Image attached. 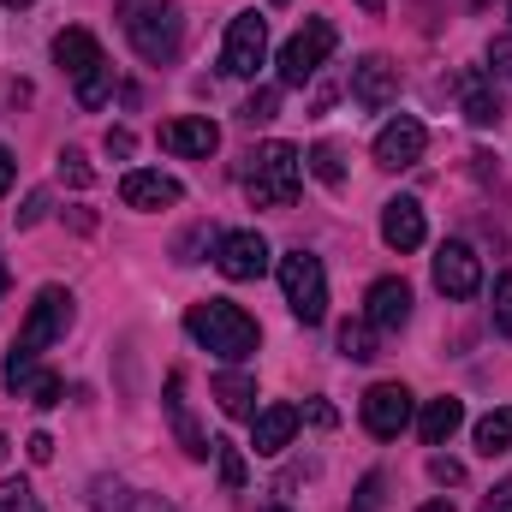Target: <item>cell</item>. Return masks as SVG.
<instances>
[{
  "label": "cell",
  "instance_id": "cell-1",
  "mask_svg": "<svg viewBox=\"0 0 512 512\" xmlns=\"http://www.w3.org/2000/svg\"><path fill=\"white\" fill-rule=\"evenodd\" d=\"M185 334H191L203 352H215L221 364H245L256 346H262V328H256L233 298H203V304H191V310H185Z\"/></svg>",
  "mask_w": 512,
  "mask_h": 512
},
{
  "label": "cell",
  "instance_id": "cell-2",
  "mask_svg": "<svg viewBox=\"0 0 512 512\" xmlns=\"http://www.w3.org/2000/svg\"><path fill=\"white\" fill-rule=\"evenodd\" d=\"M126 18V42L137 48V60L149 66H173L185 48V12L173 0H120Z\"/></svg>",
  "mask_w": 512,
  "mask_h": 512
},
{
  "label": "cell",
  "instance_id": "cell-3",
  "mask_svg": "<svg viewBox=\"0 0 512 512\" xmlns=\"http://www.w3.org/2000/svg\"><path fill=\"white\" fill-rule=\"evenodd\" d=\"M245 197H251V209H286L292 197H298V185H304V155L292 149V143H262L245 155Z\"/></svg>",
  "mask_w": 512,
  "mask_h": 512
},
{
  "label": "cell",
  "instance_id": "cell-4",
  "mask_svg": "<svg viewBox=\"0 0 512 512\" xmlns=\"http://www.w3.org/2000/svg\"><path fill=\"white\" fill-rule=\"evenodd\" d=\"M280 292H286V304H292V316H298L304 328H316V322L328 316V274H322V262L310 251L280 256Z\"/></svg>",
  "mask_w": 512,
  "mask_h": 512
},
{
  "label": "cell",
  "instance_id": "cell-5",
  "mask_svg": "<svg viewBox=\"0 0 512 512\" xmlns=\"http://www.w3.org/2000/svg\"><path fill=\"white\" fill-rule=\"evenodd\" d=\"M66 328H72V292L66 286H42L36 304H30V316H24V328H18V340H12V352L42 358L54 340H66Z\"/></svg>",
  "mask_w": 512,
  "mask_h": 512
},
{
  "label": "cell",
  "instance_id": "cell-6",
  "mask_svg": "<svg viewBox=\"0 0 512 512\" xmlns=\"http://www.w3.org/2000/svg\"><path fill=\"white\" fill-rule=\"evenodd\" d=\"M334 42H340V30L328 18H304V30L280 48V84H310L322 72V60L334 54Z\"/></svg>",
  "mask_w": 512,
  "mask_h": 512
},
{
  "label": "cell",
  "instance_id": "cell-7",
  "mask_svg": "<svg viewBox=\"0 0 512 512\" xmlns=\"http://www.w3.org/2000/svg\"><path fill=\"white\" fill-rule=\"evenodd\" d=\"M262 60H268V18L262 12H233L227 48H221V72L227 78H256Z\"/></svg>",
  "mask_w": 512,
  "mask_h": 512
},
{
  "label": "cell",
  "instance_id": "cell-8",
  "mask_svg": "<svg viewBox=\"0 0 512 512\" xmlns=\"http://www.w3.org/2000/svg\"><path fill=\"white\" fill-rule=\"evenodd\" d=\"M215 268L227 280H262L268 274V239L256 227H239V233H221L215 239Z\"/></svg>",
  "mask_w": 512,
  "mask_h": 512
},
{
  "label": "cell",
  "instance_id": "cell-9",
  "mask_svg": "<svg viewBox=\"0 0 512 512\" xmlns=\"http://www.w3.org/2000/svg\"><path fill=\"white\" fill-rule=\"evenodd\" d=\"M423 149H429V126H423V120H411V114H399V120H387V126L376 131V167H387V173L417 167V161H423Z\"/></svg>",
  "mask_w": 512,
  "mask_h": 512
},
{
  "label": "cell",
  "instance_id": "cell-10",
  "mask_svg": "<svg viewBox=\"0 0 512 512\" xmlns=\"http://www.w3.org/2000/svg\"><path fill=\"white\" fill-rule=\"evenodd\" d=\"M405 423H411V387L376 382L370 393H364V429H370L376 441H393V435H405Z\"/></svg>",
  "mask_w": 512,
  "mask_h": 512
},
{
  "label": "cell",
  "instance_id": "cell-11",
  "mask_svg": "<svg viewBox=\"0 0 512 512\" xmlns=\"http://www.w3.org/2000/svg\"><path fill=\"white\" fill-rule=\"evenodd\" d=\"M435 286L447 292V298H477L483 292V262L471 245H459V239H447L441 251H435Z\"/></svg>",
  "mask_w": 512,
  "mask_h": 512
},
{
  "label": "cell",
  "instance_id": "cell-12",
  "mask_svg": "<svg viewBox=\"0 0 512 512\" xmlns=\"http://www.w3.org/2000/svg\"><path fill=\"white\" fill-rule=\"evenodd\" d=\"M179 197H185V185H179L173 173H155V167H131L126 179H120V203H126V209H143V215L173 209Z\"/></svg>",
  "mask_w": 512,
  "mask_h": 512
},
{
  "label": "cell",
  "instance_id": "cell-13",
  "mask_svg": "<svg viewBox=\"0 0 512 512\" xmlns=\"http://www.w3.org/2000/svg\"><path fill=\"white\" fill-rule=\"evenodd\" d=\"M352 96H358V108H370V114L393 108V96H399V66H393L387 54H364V60L352 66Z\"/></svg>",
  "mask_w": 512,
  "mask_h": 512
},
{
  "label": "cell",
  "instance_id": "cell-14",
  "mask_svg": "<svg viewBox=\"0 0 512 512\" xmlns=\"http://www.w3.org/2000/svg\"><path fill=\"white\" fill-rule=\"evenodd\" d=\"M364 322H370L376 334H393V328L411 322V286H405L399 274H382V280L364 292Z\"/></svg>",
  "mask_w": 512,
  "mask_h": 512
},
{
  "label": "cell",
  "instance_id": "cell-15",
  "mask_svg": "<svg viewBox=\"0 0 512 512\" xmlns=\"http://www.w3.org/2000/svg\"><path fill=\"white\" fill-rule=\"evenodd\" d=\"M453 90H459V108H465V120H471V126H501V114H507V108H501V96H495V78H489V72H477V66H471V72H459V78H453Z\"/></svg>",
  "mask_w": 512,
  "mask_h": 512
},
{
  "label": "cell",
  "instance_id": "cell-16",
  "mask_svg": "<svg viewBox=\"0 0 512 512\" xmlns=\"http://www.w3.org/2000/svg\"><path fill=\"white\" fill-rule=\"evenodd\" d=\"M382 239L399 256L417 251V245L429 239V227H423V203H417V197H393V203H382Z\"/></svg>",
  "mask_w": 512,
  "mask_h": 512
},
{
  "label": "cell",
  "instance_id": "cell-17",
  "mask_svg": "<svg viewBox=\"0 0 512 512\" xmlns=\"http://www.w3.org/2000/svg\"><path fill=\"white\" fill-rule=\"evenodd\" d=\"M292 435H298V405H262L251 417V447L256 453H286L292 447Z\"/></svg>",
  "mask_w": 512,
  "mask_h": 512
},
{
  "label": "cell",
  "instance_id": "cell-18",
  "mask_svg": "<svg viewBox=\"0 0 512 512\" xmlns=\"http://www.w3.org/2000/svg\"><path fill=\"white\" fill-rule=\"evenodd\" d=\"M161 149L209 161V155L221 149V126H215V120H167V126H161Z\"/></svg>",
  "mask_w": 512,
  "mask_h": 512
},
{
  "label": "cell",
  "instance_id": "cell-19",
  "mask_svg": "<svg viewBox=\"0 0 512 512\" xmlns=\"http://www.w3.org/2000/svg\"><path fill=\"white\" fill-rule=\"evenodd\" d=\"M167 417H173V429H179V447H185L191 459H209V453H215V441L197 429V417H191V405H185V376H179V370L167 376Z\"/></svg>",
  "mask_w": 512,
  "mask_h": 512
},
{
  "label": "cell",
  "instance_id": "cell-20",
  "mask_svg": "<svg viewBox=\"0 0 512 512\" xmlns=\"http://www.w3.org/2000/svg\"><path fill=\"white\" fill-rule=\"evenodd\" d=\"M54 66L78 84L90 66H102V42H96L90 30H78V24H72V30H60V36H54Z\"/></svg>",
  "mask_w": 512,
  "mask_h": 512
},
{
  "label": "cell",
  "instance_id": "cell-21",
  "mask_svg": "<svg viewBox=\"0 0 512 512\" xmlns=\"http://www.w3.org/2000/svg\"><path fill=\"white\" fill-rule=\"evenodd\" d=\"M90 507L96 512H179V507H167L161 495H137L126 483H114V477H96L90 483Z\"/></svg>",
  "mask_w": 512,
  "mask_h": 512
},
{
  "label": "cell",
  "instance_id": "cell-22",
  "mask_svg": "<svg viewBox=\"0 0 512 512\" xmlns=\"http://www.w3.org/2000/svg\"><path fill=\"white\" fill-rule=\"evenodd\" d=\"M459 423H465V405L447 393V399H429V405H423L417 435H423V447H447V441L459 435Z\"/></svg>",
  "mask_w": 512,
  "mask_h": 512
},
{
  "label": "cell",
  "instance_id": "cell-23",
  "mask_svg": "<svg viewBox=\"0 0 512 512\" xmlns=\"http://www.w3.org/2000/svg\"><path fill=\"white\" fill-rule=\"evenodd\" d=\"M215 399H221V411H227V417H256V382L245 376V370L215 376Z\"/></svg>",
  "mask_w": 512,
  "mask_h": 512
},
{
  "label": "cell",
  "instance_id": "cell-24",
  "mask_svg": "<svg viewBox=\"0 0 512 512\" xmlns=\"http://www.w3.org/2000/svg\"><path fill=\"white\" fill-rule=\"evenodd\" d=\"M340 358L346 364H370L376 358V328L358 316V322H340Z\"/></svg>",
  "mask_w": 512,
  "mask_h": 512
},
{
  "label": "cell",
  "instance_id": "cell-25",
  "mask_svg": "<svg viewBox=\"0 0 512 512\" xmlns=\"http://www.w3.org/2000/svg\"><path fill=\"white\" fill-rule=\"evenodd\" d=\"M512 447V405H501V411H489L483 423H477V453H507Z\"/></svg>",
  "mask_w": 512,
  "mask_h": 512
},
{
  "label": "cell",
  "instance_id": "cell-26",
  "mask_svg": "<svg viewBox=\"0 0 512 512\" xmlns=\"http://www.w3.org/2000/svg\"><path fill=\"white\" fill-rule=\"evenodd\" d=\"M108 96H114V66L102 60V66H90V72L78 78V108H90V114H96Z\"/></svg>",
  "mask_w": 512,
  "mask_h": 512
},
{
  "label": "cell",
  "instance_id": "cell-27",
  "mask_svg": "<svg viewBox=\"0 0 512 512\" xmlns=\"http://www.w3.org/2000/svg\"><path fill=\"white\" fill-rule=\"evenodd\" d=\"M310 173H316V179H322L328 191H340V185H346V167H340V149H334V143H316V149H310Z\"/></svg>",
  "mask_w": 512,
  "mask_h": 512
},
{
  "label": "cell",
  "instance_id": "cell-28",
  "mask_svg": "<svg viewBox=\"0 0 512 512\" xmlns=\"http://www.w3.org/2000/svg\"><path fill=\"white\" fill-rule=\"evenodd\" d=\"M60 393H66V382H60L54 370H36V376L24 382V393H18V399H30V405H42V411H54V405H60Z\"/></svg>",
  "mask_w": 512,
  "mask_h": 512
},
{
  "label": "cell",
  "instance_id": "cell-29",
  "mask_svg": "<svg viewBox=\"0 0 512 512\" xmlns=\"http://www.w3.org/2000/svg\"><path fill=\"white\" fill-rule=\"evenodd\" d=\"M274 114H280V90H274V84H262V90H256L251 102H245V108H239V120H245V126H268V120H274Z\"/></svg>",
  "mask_w": 512,
  "mask_h": 512
},
{
  "label": "cell",
  "instance_id": "cell-30",
  "mask_svg": "<svg viewBox=\"0 0 512 512\" xmlns=\"http://www.w3.org/2000/svg\"><path fill=\"white\" fill-rule=\"evenodd\" d=\"M215 459H221V483L239 495V489H245V477H251V471H245V453H239L233 441H215Z\"/></svg>",
  "mask_w": 512,
  "mask_h": 512
},
{
  "label": "cell",
  "instance_id": "cell-31",
  "mask_svg": "<svg viewBox=\"0 0 512 512\" xmlns=\"http://www.w3.org/2000/svg\"><path fill=\"white\" fill-rule=\"evenodd\" d=\"M0 512H42V501H36V489L24 477H6L0 483Z\"/></svg>",
  "mask_w": 512,
  "mask_h": 512
},
{
  "label": "cell",
  "instance_id": "cell-32",
  "mask_svg": "<svg viewBox=\"0 0 512 512\" xmlns=\"http://www.w3.org/2000/svg\"><path fill=\"white\" fill-rule=\"evenodd\" d=\"M60 179H66V185H78V191H84V185H96V173H90L84 149H60Z\"/></svg>",
  "mask_w": 512,
  "mask_h": 512
},
{
  "label": "cell",
  "instance_id": "cell-33",
  "mask_svg": "<svg viewBox=\"0 0 512 512\" xmlns=\"http://www.w3.org/2000/svg\"><path fill=\"white\" fill-rule=\"evenodd\" d=\"M495 328H501V334H512V274H501V280H495Z\"/></svg>",
  "mask_w": 512,
  "mask_h": 512
},
{
  "label": "cell",
  "instance_id": "cell-34",
  "mask_svg": "<svg viewBox=\"0 0 512 512\" xmlns=\"http://www.w3.org/2000/svg\"><path fill=\"white\" fill-rule=\"evenodd\" d=\"M382 489H387V483L370 471V477L358 483V501H352V512H382Z\"/></svg>",
  "mask_w": 512,
  "mask_h": 512
},
{
  "label": "cell",
  "instance_id": "cell-35",
  "mask_svg": "<svg viewBox=\"0 0 512 512\" xmlns=\"http://www.w3.org/2000/svg\"><path fill=\"white\" fill-rule=\"evenodd\" d=\"M429 477H435V483H465V465L447 459V453H435V459H429Z\"/></svg>",
  "mask_w": 512,
  "mask_h": 512
},
{
  "label": "cell",
  "instance_id": "cell-36",
  "mask_svg": "<svg viewBox=\"0 0 512 512\" xmlns=\"http://www.w3.org/2000/svg\"><path fill=\"white\" fill-rule=\"evenodd\" d=\"M489 66H495V78H512V36L489 42Z\"/></svg>",
  "mask_w": 512,
  "mask_h": 512
},
{
  "label": "cell",
  "instance_id": "cell-37",
  "mask_svg": "<svg viewBox=\"0 0 512 512\" xmlns=\"http://www.w3.org/2000/svg\"><path fill=\"white\" fill-rule=\"evenodd\" d=\"M477 512H512V477H507V483H495V489L483 495V507H477Z\"/></svg>",
  "mask_w": 512,
  "mask_h": 512
},
{
  "label": "cell",
  "instance_id": "cell-38",
  "mask_svg": "<svg viewBox=\"0 0 512 512\" xmlns=\"http://www.w3.org/2000/svg\"><path fill=\"white\" fill-rule=\"evenodd\" d=\"M42 215H48V191H30V203L18 209V227H36Z\"/></svg>",
  "mask_w": 512,
  "mask_h": 512
},
{
  "label": "cell",
  "instance_id": "cell-39",
  "mask_svg": "<svg viewBox=\"0 0 512 512\" xmlns=\"http://www.w3.org/2000/svg\"><path fill=\"white\" fill-rule=\"evenodd\" d=\"M24 453H30L36 465H48V459H54V435H42V429H36V435L24 441Z\"/></svg>",
  "mask_w": 512,
  "mask_h": 512
},
{
  "label": "cell",
  "instance_id": "cell-40",
  "mask_svg": "<svg viewBox=\"0 0 512 512\" xmlns=\"http://www.w3.org/2000/svg\"><path fill=\"white\" fill-rule=\"evenodd\" d=\"M108 155H120V161L131 155V131H126V126H114V131H108Z\"/></svg>",
  "mask_w": 512,
  "mask_h": 512
},
{
  "label": "cell",
  "instance_id": "cell-41",
  "mask_svg": "<svg viewBox=\"0 0 512 512\" xmlns=\"http://www.w3.org/2000/svg\"><path fill=\"white\" fill-rule=\"evenodd\" d=\"M6 191H12V149L0 143V197H6Z\"/></svg>",
  "mask_w": 512,
  "mask_h": 512
},
{
  "label": "cell",
  "instance_id": "cell-42",
  "mask_svg": "<svg viewBox=\"0 0 512 512\" xmlns=\"http://www.w3.org/2000/svg\"><path fill=\"white\" fill-rule=\"evenodd\" d=\"M358 6H364L370 18H382V12H387V0H358Z\"/></svg>",
  "mask_w": 512,
  "mask_h": 512
},
{
  "label": "cell",
  "instance_id": "cell-43",
  "mask_svg": "<svg viewBox=\"0 0 512 512\" xmlns=\"http://www.w3.org/2000/svg\"><path fill=\"white\" fill-rule=\"evenodd\" d=\"M417 512H453V501H429V507H417Z\"/></svg>",
  "mask_w": 512,
  "mask_h": 512
},
{
  "label": "cell",
  "instance_id": "cell-44",
  "mask_svg": "<svg viewBox=\"0 0 512 512\" xmlns=\"http://www.w3.org/2000/svg\"><path fill=\"white\" fill-rule=\"evenodd\" d=\"M6 286H12V274H6V256H0V298H6Z\"/></svg>",
  "mask_w": 512,
  "mask_h": 512
},
{
  "label": "cell",
  "instance_id": "cell-45",
  "mask_svg": "<svg viewBox=\"0 0 512 512\" xmlns=\"http://www.w3.org/2000/svg\"><path fill=\"white\" fill-rule=\"evenodd\" d=\"M0 6H12V12H18V6H30V0H0Z\"/></svg>",
  "mask_w": 512,
  "mask_h": 512
},
{
  "label": "cell",
  "instance_id": "cell-46",
  "mask_svg": "<svg viewBox=\"0 0 512 512\" xmlns=\"http://www.w3.org/2000/svg\"><path fill=\"white\" fill-rule=\"evenodd\" d=\"M262 512H286V507H262Z\"/></svg>",
  "mask_w": 512,
  "mask_h": 512
},
{
  "label": "cell",
  "instance_id": "cell-47",
  "mask_svg": "<svg viewBox=\"0 0 512 512\" xmlns=\"http://www.w3.org/2000/svg\"><path fill=\"white\" fill-rule=\"evenodd\" d=\"M274 6H286V0H274Z\"/></svg>",
  "mask_w": 512,
  "mask_h": 512
}]
</instances>
